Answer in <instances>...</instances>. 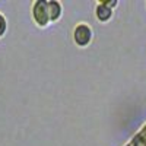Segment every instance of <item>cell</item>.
<instances>
[{"instance_id":"obj_1","label":"cell","mask_w":146,"mask_h":146,"mask_svg":"<svg viewBox=\"0 0 146 146\" xmlns=\"http://www.w3.org/2000/svg\"><path fill=\"white\" fill-rule=\"evenodd\" d=\"M94 36H95V32H94L92 25L85 21L76 22L72 29V41L78 48L91 47V44L94 42Z\"/></svg>"},{"instance_id":"obj_2","label":"cell","mask_w":146,"mask_h":146,"mask_svg":"<svg viewBox=\"0 0 146 146\" xmlns=\"http://www.w3.org/2000/svg\"><path fill=\"white\" fill-rule=\"evenodd\" d=\"M48 0H35L31 5V19L32 23L40 28V29H47L51 25L50 15H48Z\"/></svg>"},{"instance_id":"obj_3","label":"cell","mask_w":146,"mask_h":146,"mask_svg":"<svg viewBox=\"0 0 146 146\" xmlns=\"http://www.w3.org/2000/svg\"><path fill=\"white\" fill-rule=\"evenodd\" d=\"M94 16L100 23H108L114 18V10L110 9L104 3V0H98L94 6Z\"/></svg>"},{"instance_id":"obj_4","label":"cell","mask_w":146,"mask_h":146,"mask_svg":"<svg viewBox=\"0 0 146 146\" xmlns=\"http://www.w3.org/2000/svg\"><path fill=\"white\" fill-rule=\"evenodd\" d=\"M48 15H50L51 23H57L63 18V3L60 0H48Z\"/></svg>"},{"instance_id":"obj_5","label":"cell","mask_w":146,"mask_h":146,"mask_svg":"<svg viewBox=\"0 0 146 146\" xmlns=\"http://www.w3.org/2000/svg\"><path fill=\"white\" fill-rule=\"evenodd\" d=\"M123 146H146V121Z\"/></svg>"},{"instance_id":"obj_6","label":"cell","mask_w":146,"mask_h":146,"mask_svg":"<svg viewBox=\"0 0 146 146\" xmlns=\"http://www.w3.org/2000/svg\"><path fill=\"white\" fill-rule=\"evenodd\" d=\"M7 29H9V22H7V18L3 12H0V38L7 34Z\"/></svg>"},{"instance_id":"obj_7","label":"cell","mask_w":146,"mask_h":146,"mask_svg":"<svg viewBox=\"0 0 146 146\" xmlns=\"http://www.w3.org/2000/svg\"><path fill=\"white\" fill-rule=\"evenodd\" d=\"M104 3H105L110 9H111V10H114V12H115V9H117L118 5H120L118 0H104Z\"/></svg>"},{"instance_id":"obj_8","label":"cell","mask_w":146,"mask_h":146,"mask_svg":"<svg viewBox=\"0 0 146 146\" xmlns=\"http://www.w3.org/2000/svg\"><path fill=\"white\" fill-rule=\"evenodd\" d=\"M145 6H146V3H145Z\"/></svg>"}]
</instances>
